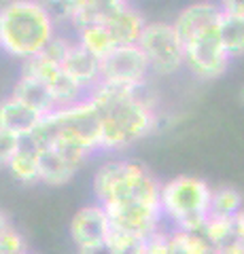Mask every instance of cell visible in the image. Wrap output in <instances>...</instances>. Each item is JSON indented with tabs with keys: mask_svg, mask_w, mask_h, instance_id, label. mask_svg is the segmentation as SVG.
Returning a JSON list of instances; mask_svg holds the SVG:
<instances>
[{
	"mask_svg": "<svg viewBox=\"0 0 244 254\" xmlns=\"http://www.w3.org/2000/svg\"><path fill=\"white\" fill-rule=\"evenodd\" d=\"M162 182L143 163L113 159L93 176V195L106 210L113 231L149 237L162 225Z\"/></svg>",
	"mask_w": 244,
	"mask_h": 254,
	"instance_id": "obj_1",
	"label": "cell"
},
{
	"mask_svg": "<svg viewBox=\"0 0 244 254\" xmlns=\"http://www.w3.org/2000/svg\"><path fill=\"white\" fill-rule=\"evenodd\" d=\"M100 117V150L119 153L155 131L160 115L145 91L98 85L87 93Z\"/></svg>",
	"mask_w": 244,
	"mask_h": 254,
	"instance_id": "obj_2",
	"label": "cell"
},
{
	"mask_svg": "<svg viewBox=\"0 0 244 254\" xmlns=\"http://www.w3.org/2000/svg\"><path fill=\"white\" fill-rule=\"evenodd\" d=\"M58 21L43 0L0 4V51L21 64L47 51L58 36Z\"/></svg>",
	"mask_w": 244,
	"mask_h": 254,
	"instance_id": "obj_3",
	"label": "cell"
},
{
	"mask_svg": "<svg viewBox=\"0 0 244 254\" xmlns=\"http://www.w3.org/2000/svg\"><path fill=\"white\" fill-rule=\"evenodd\" d=\"M212 189L206 180L195 176H176L162 182L160 201L162 216L172 229L189 233H202L210 216Z\"/></svg>",
	"mask_w": 244,
	"mask_h": 254,
	"instance_id": "obj_4",
	"label": "cell"
},
{
	"mask_svg": "<svg viewBox=\"0 0 244 254\" xmlns=\"http://www.w3.org/2000/svg\"><path fill=\"white\" fill-rule=\"evenodd\" d=\"M138 47L145 51L151 72L172 76L185 68V43L172 21H147Z\"/></svg>",
	"mask_w": 244,
	"mask_h": 254,
	"instance_id": "obj_5",
	"label": "cell"
},
{
	"mask_svg": "<svg viewBox=\"0 0 244 254\" xmlns=\"http://www.w3.org/2000/svg\"><path fill=\"white\" fill-rule=\"evenodd\" d=\"M232 64V55L227 53L219 23L198 32L185 41V68L202 81L221 78Z\"/></svg>",
	"mask_w": 244,
	"mask_h": 254,
	"instance_id": "obj_6",
	"label": "cell"
},
{
	"mask_svg": "<svg viewBox=\"0 0 244 254\" xmlns=\"http://www.w3.org/2000/svg\"><path fill=\"white\" fill-rule=\"evenodd\" d=\"M151 72L149 60L138 45L117 47L100 62V83L117 89L145 91Z\"/></svg>",
	"mask_w": 244,
	"mask_h": 254,
	"instance_id": "obj_7",
	"label": "cell"
},
{
	"mask_svg": "<svg viewBox=\"0 0 244 254\" xmlns=\"http://www.w3.org/2000/svg\"><path fill=\"white\" fill-rule=\"evenodd\" d=\"M45 53L60 62L66 76L85 95L100 85V60L93 58L87 49H83L75 36L58 34Z\"/></svg>",
	"mask_w": 244,
	"mask_h": 254,
	"instance_id": "obj_8",
	"label": "cell"
},
{
	"mask_svg": "<svg viewBox=\"0 0 244 254\" xmlns=\"http://www.w3.org/2000/svg\"><path fill=\"white\" fill-rule=\"evenodd\" d=\"M21 74H28V76L36 78V81H41L47 89L53 93V98L58 100L60 108L75 104V102L85 98V93L66 76V72L60 66V62L53 60L51 55H47V53H41L32 60L23 62Z\"/></svg>",
	"mask_w": 244,
	"mask_h": 254,
	"instance_id": "obj_9",
	"label": "cell"
},
{
	"mask_svg": "<svg viewBox=\"0 0 244 254\" xmlns=\"http://www.w3.org/2000/svg\"><path fill=\"white\" fill-rule=\"evenodd\" d=\"M56 17L58 26H68L77 32L87 23L100 21L111 11L128 4L130 0H43Z\"/></svg>",
	"mask_w": 244,
	"mask_h": 254,
	"instance_id": "obj_10",
	"label": "cell"
},
{
	"mask_svg": "<svg viewBox=\"0 0 244 254\" xmlns=\"http://www.w3.org/2000/svg\"><path fill=\"white\" fill-rule=\"evenodd\" d=\"M111 233H113L111 218H108L106 210L98 201L83 205L70 218V237H73L77 250L104 246L111 240Z\"/></svg>",
	"mask_w": 244,
	"mask_h": 254,
	"instance_id": "obj_11",
	"label": "cell"
},
{
	"mask_svg": "<svg viewBox=\"0 0 244 254\" xmlns=\"http://www.w3.org/2000/svg\"><path fill=\"white\" fill-rule=\"evenodd\" d=\"M98 23H102V26L111 32V36H113V41H115L117 47L138 45L140 34H143V30L147 26L143 13H140L138 9H134L130 2L119 6V9L111 11L106 17H102Z\"/></svg>",
	"mask_w": 244,
	"mask_h": 254,
	"instance_id": "obj_12",
	"label": "cell"
},
{
	"mask_svg": "<svg viewBox=\"0 0 244 254\" xmlns=\"http://www.w3.org/2000/svg\"><path fill=\"white\" fill-rule=\"evenodd\" d=\"M221 9H219L217 0L212 2V0H198V2H191L187 4L183 11H180L174 21H172V26L176 28L178 36L183 38V43L189 41L191 36H195L198 32L206 30L210 26H217L219 21H221Z\"/></svg>",
	"mask_w": 244,
	"mask_h": 254,
	"instance_id": "obj_13",
	"label": "cell"
},
{
	"mask_svg": "<svg viewBox=\"0 0 244 254\" xmlns=\"http://www.w3.org/2000/svg\"><path fill=\"white\" fill-rule=\"evenodd\" d=\"M81 163L53 146H38V182L49 187H64L75 178Z\"/></svg>",
	"mask_w": 244,
	"mask_h": 254,
	"instance_id": "obj_14",
	"label": "cell"
},
{
	"mask_svg": "<svg viewBox=\"0 0 244 254\" xmlns=\"http://www.w3.org/2000/svg\"><path fill=\"white\" fill-rule=\"evenodd\" d=\"M43 121V115H38L34 108L23 104L15 95H6L0 100V131L15 133L19 138L32 136L38 123Z\"/></svg>",
	"mask_w": 244,
	"mask_h": 254,
	"instance_id": "obj_15",
	"label": "cell"
},
{
	"mask_svg": "<svg viewBox=\"0 0 244 254\" xmlns=\"http://www.w3.org/2000/svg\"><path fill=\"white\" fill-rule=\"evenodd\" d=\"M11 95H15L17 100H21L23 104H28L30 108H34L38 115H51L53 110H58V100L53 98V93L47 89V87L36 81V78L28 76V74H21L19 72V78L15 81L13 89H11Z\"/></svg>",
	"mask_w": 244,
	"mask_h": 254,
	"instance_id": "obj_16",
	"label": "cell"
},
{
	"mask_svg": "<svg viewBox=\"0 0 244 254\" xmlns=\"http://www.w3.org/2000/svg\"><path fill=\"white\" fill-rule=\"evenodd\" d=\"M6 170L19 182H26V185L38 182V146L30 138H23L17 153L6 163Z\"/></svg>",
	"mask_w": 244,
	"mask_h": 254,
	"instance_id": "obj_17",
	"label": "cell"
},
{
	"mask_svg": "<svg viewBox=\"0 0 244 254\" xmlns=\"http://www.w3.org/2000/svg\"><path fill=\"white\" fill-rule=\"evenodd\" d=\"M75 38L77 43L83 47V49H87L93 58H98L100 62L106 58L108 53H111L113 49H117V45L113 41L111 32H108L102 23H87V26L79 28L75 32Z\"/></svg>",
	"mask_w": 244,
	"mask_h": 254,
	"instance_id": "obj_18",
	"label": "cell"
},
{
	"mask_svg": "<svg viewBox=\"0 0 244 254\" xmlns=\"http://www.w3.org/2000/svg\"><path fill=\"white\" fill-rule=\"evenodd\" d=\"M219 32H221L223 45L227 53L234 58L244 55V15H221L219 21Z\"/></svg>",
	"mask_w": 244,
	"mask_h": 254,
	"instance_id": "obj_19",
	"label": "cell"
},
{
	"mask_svg": "<svg viewBox=\"0 0 244 254\" xmlns=\"http://www.w3.org/2000/svg\"><path fill=\"white\" fill-rule=\"evenodd\" d=\"M244 210V197L238 189L234 187H219L212 189L210 199V214L215 216H230L236 218Z\"/></svg>",
	"mask_w": 244,
	"mask_h": 254,
	"instance_id": "obj_20",
	"label": "cell"
},
{
	"mask_svg": "<svg viewBox=\"0 0 244 254\" xmlns=\"http://www.w3.org/2000/svg\"><path fill=\"white\" fill-rule=\"evenodd\" d=\"M202 235L206 237L212 248H221V246L232 244L236 240V218L210 214L202 229Z\"/></svg>",
	"mask_w": 244,
	"mask_h": 254,
	"instance_id": "obj_21",
	"label": "cell"
},
{
	"mask_svg": "<svg viewBox=\"0 0 244 254\" xmlns=\"http://www.w3.org/2000/svg\"><path fill=\"white\" fill-rule=\"evenodd\" d=\"M108 246H111L113 254H147V237L113 231Z\"/></svg>",
	"mask_w": 244,
	"mask_h": 254,
	"instance_id": "obj_22",
	"label": "cell"
},
{
	"mask_svg": "<svg viewBox=\"0 0 244 254\" xmlns=\"http://www.w3.org/2000/svg\"><path fill=\"white\" fill-rule=\"evenodd\" d=\"M21 252H26V242H23L19 231L9 227L0 235V254H21Z\"/></svg>",
	"mask_w": 244,
	"mask_h": 254,
	"instance_id": "obj_23",
	"label": "cell"
},
{
	"mask_svg": "<svg viewBox=\"0 0 244 254\" xmlns=\"http://www.w3.org/2000/svg\"><path fill=\"white\" fill-rule=\"evenodd\" d=\"M19 136H15V133H9V131H0V165H6L9 163V159L17 153V148L21 144Z\"/></svg>",
	"mask_w": 244,
	"mask_h": 254,
	"instance_id": "obj_24",
	"label": "cell"
},
{
	"mask_svg": "<svg viewBox=\"0 0 244 254\" xmlns=\"http://www.w3.org/2000/svg\"><path fill=\"white\" fill-rule=\"evenodd\" d=\"M217 4L225 15H244V0H217Z\"/></svg>",
	"mask_w": 244,
	"mask_h": 254,
	"instance_id": "obj_25",
	"label": "cell"
},
{
	"mask_svg": "<svg viewBox=\"0 0 244 254\" xmlns=\"http://www.w3.org/2000/svg\"><path fill=\"white\" fill-rule=\"evenodd\" d=\"M77 254H113V250L108 244H104V246H96V248H81L77 250Z\"/></svg>",
	"mask_w": 244,
	"mask_h": 254,
	"instance_id": "obj_26",
	"label": "cell"
},
{
	"mask_svg": "<svg viewBox=\"0 0 244 254\" xmlns=\"http://www.w3.org/2000/svg\"><path fill=\"white\" fill-rule=\"evenodd\" d=\"M236 240L244 246V210L236 216Z\"/></svg>",
	"mask_w": 244,
	"mask_h": 254,
	"instance_id": "obj_27",
	"label": "cell"
},
{
	"mask_svg": "<svg viewBox=\"0 0 244 254\" xmlns=\"http://www.w3.org/2000/svg\"><path fill=\"white\" fill-rule=\"evenodd\" d=\"M9 227H11V225H9V218H6V214H4V212H0V235H2Z\"/></svg>",
	"mask_w": 244,
	"mask_h": 254,
	"instance_id": "obj_28",
	"label": "cell"
},
{
	"mask_svg": "<svg viewBox=\"0 0 244 254\" xmlns=\"http://www.w3.org/2000/svg\"><path fill=\"white\" fill-rule=\"evenodd\" d=\"M238 100H240V104L244 106V83H242V87L238 89Z\"/></svg>",
	"mask_w": 244,
	"mask_h": 254,
	"instance_id": "obj_29",
	"label": "cell"
},
{
	"mask_svg": "<svg viewBox=\"0 0 244 254\" xmlns=\"http://www.w3.org/2000/svg\"><path fill=\"white\" fill-rule=\"evenodd\" d=\"M21 254H28V252H21Z\"/></svg>",
	"mask_w": 244,
	"mask_h": 254,
	"instance_id": "obj_30",
	"label": "cell"
}]
</instances>
